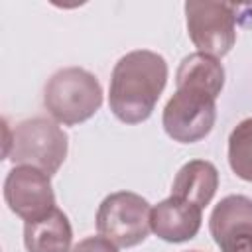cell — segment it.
Wrapping results in <instances>:
<instances>
[{
    "label": "cell",
    "mask_w": 252,
    "mask_h": 252,
    "mask_svg": "<svg viewBox=\"0 0 252 252\" xmlns=\"http://www.w3.org/2000/svg\"><path fill=\"white\" fill-rule=\"evenodd\" d=\"M167 83V61L150 49H134L118 59L110 75L108 106L124 124L148 120Z\"/></svg>",
    "instance_id": "obj_1"
},
{
    "label": "cell",
    "mask_w": 252,
    "mask_h": 252,
    "mask_svg": "<svg viewBox=\"0 0 252 252\" xmlns=\"http://www.w3.org/2000/svg\"><path fill=\"white\" fill-rule=\"evenodd\" d=\"M100 104L102 87L98 79L83 67H63L45 83L43 106L59 124H81L94 116Z\"/></svg>",
    "instance_id": "obj_2"
},
{
    "label": "cell",
    "mask_w": 252,
    "mask_h": 252,
    "mask_svg": "<svg viewBox=\"0 0 252 252\" xmlns=\"http://www.w3.org/2000/svg\"><path fill=\"white\" fill-rule=\"evenodd\" d=\"M67 150L69 138L65 130L49 118L35 116L14 126L6 144V158L14 165H32L51 177L63 165Z\"/></svg>",
    "instance_id": "obj_3"
},
{
    "label": "cell",
    "mask_w": 252,
    "mask_h": 252,
    "mask_svg": "<svg viewBox=\"0 0 252 252\" xmlns=\"http://www.w3.org/2000/svg\"><path fill=\"white\" fill-rule=\"evenodd\" d=\"M175 85L177 89L161 114L163 130L179 144L199 142L215 126L219 93L189 81H175Z\"/></svg>",
    "instance_id": "obj_4"
},
{
    "label": "cell",
    "mask_w": 252,
    "mask_h": 252,
    "mask_svg": "<svg viewBox=\"0 0 252 252\" xmlns=\"http://www.w3.org/2000/svg\"><path fill=\"white\" fill-rule=\"evenodd\" d=\"M150 203L132 191H116L102 199L96 211V230L120 248L138 246L152 230Z\"/></svg>",
    "instance_id": "obj_5"
},
{
    "label": "cell",
    "mask_w": 252,
    "mask_h": 252,
    "mask_svg": "<svg viewBox=\"0 0 252 252\" xmlns=\"http://www.w3.org/2000/svg\"><path fill=\"white\" fill-rule=\"evenodd\" d=\"M187 33L197 51L224 57L236 41V6L215 0L185 2Z\"/></svg>",
    "instance_id": "obj_6"
},
{
    "label": "cell",
    "mask_w": 252,
    "mask_h": 252,
    "mask_svg": "<svg viewBox=\"0 0 252 252\" xmlns=\"http://www.w3.org/2000/svg\"><path fill=\"white\" fill-rule=\"evenodd\" d=\"M8 209L26 222L45 217L55 209V193L45 171L32 165H14L4 179Z\"/></svg>",
    "instance_id": "obj_7"
},
{
    "label": "cell",
    "mask_w": 252,
    "mask_h": 252,
    "mask_svg": "<svg viewBox=\"0 0 252 252\" xmlns=\"http://www.w3.org/2000/svg\"><path fill=\"white\" fill-rule=\"evenodd\" d=\"M209 230L220 252H252V199L246 195H226L211 217Z\"/></svg>",
    "instance_id": "obj_8"
},
{
    "label": "cell",
    "mask_w": 252,
    "mask_h": 252,
    "mask_svg": "<svg viewBox=\"0 0 252 252\" xmlns=\"http://www.w3.org/2000/svg\"><path fill=\"white\" fill-rule=\"evenodd\" d=\"M201 207L171 195L152 207L150 226L154 234L165 242H187L195 238L201 228Z\"/></svg>",
    "instance_id": "obj_9"
},
{
    "label": "cell",
    "mask_w": 252,
    "mask_h": 252,
    "mask_svg": "<svg viewBox=\"0 0 252 252\" xmlns=\"http://www.w3.org/2000/svg\"><path fill=\"white\" fill-rule=\"evenodd\" d=\"M73 228L61 209L24 224V246L28 252H71Z\"/></svg>",
    "instance_id": "obj_10"
},
{
    "label": "cell",
    "mask_w": 252,
    "mask_h": 252,
    "mask_svg": "<svg viewBox=\"0 0 252 252\" xmlns=\"http://www.w3.org/2000/svg\"><path fill=\"white\" fill-rule=\"evenodd\" d=\"M217 189H219L217 167L207 159H191L179 167L171 185V195L181 197L205 209L213 201Z\"/></svg>",
    "instance_id": "obj_11"
},
{
    "label": "cell",
    "mask_w": 252,
    "mask_h": 252,
    "mask_svg": "<svg viewBox=\"0 0 252 252\" xmlns=\"http://www.w3.org/2000/svg\"><path fill=\"white\" fill-rule=\"evenodd\" d=\"M228 165L236 177L252 183V116L240 120L228 136Z\"/></svg>",
    "instance_id": "obj_12"
},
{
    "label": "cell",
    "mask_w": 252,
    "mask_h": 252,
    "mask_svg": "<svg viewBox=\"0 0 252 252\" xmlns=\"http://www.w3.org/2000/svg\"><path fill=\"white\" fill-rule=\"evenodd\" d=\"M71 252H118L116 244H112L110 240H106L104 236H87L83 240H79Z\"/></svg>",
    "instance_id": "obj_13"
},
{
    "label": "cell",
    "mask_w": 252,
    "mask_h": 252,
    "mask_svg": "<svg viewBox=\"0 0 252 252\" xmlns=\"http://www.w3.org/2000/svg\"><path fill=\"white\" fill-rule=\"evenodd\" d=\"M189 252H201V250H189Z\"/></svg>",
    "instance_id": "obj_14"
}]
</instances>
